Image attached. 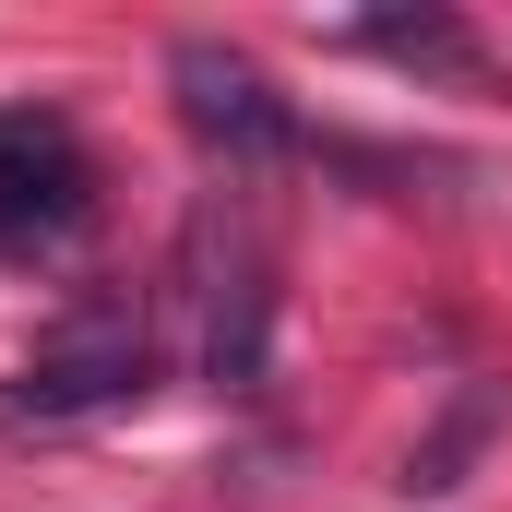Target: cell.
Wrapping results in <instances>:
<instances>
[{"label": "cell", "instance_id": "cell-3", "mask_svg": "<svg viewBox=\"0 0 512 512\" xmlns=\"http://www.w3.org/2000/svg\"><path fill=\"white\" fill-rule=\"evenodd\" d=\"M167 84H179V120L203 131L215 155H239V167L298 155V108L274 96V72H262V60L215 48V36H179V48H167Z\"/></svg>", "mask_w": 512, "mask_h": 512}, {"label": "cell", "instance_id": "cell-4", "mask_svg": "<svg viewBox=\"0 0 512 512\" xmlns=\"http://www.w3.org/2000/svg\"><path fill=\"white\" fill-rule=\"evenodd\" d=\"M370 60H405V72H429V84H489V48H477V24H453V12H370V24H346Z\"/></svg>", "mask_w": 512, "mask_h": 512}, {"label": "cell", "instance_id": "cell-1", "mask_svg": "<svg viewBox=\"0 0 512 512\" xmlns=\"http://www.w3.org/2000/svg\"><path fill=\"white\" fill-rule=\"evenodd\" d=\"M155 382V334L131 298H84L60 334H36V358L12 370V417H96V405H131Z\"/></svg>", "mask_w": 512, "mask_h": 512}, {"label": "cell", "instance_id": "cell-2", "mask_svg": "<svg viewBox=\"0 0 512 512\" xmlns=\"http://www.w3.org/2000/svg\"><path fill=\"white\" fill-rule=\"evenodd\" d=\"M96 215V155L60 108H0V251H60Z\"/></svg>", "mask_w": 512, "mask_h": 512}]
</instances>
